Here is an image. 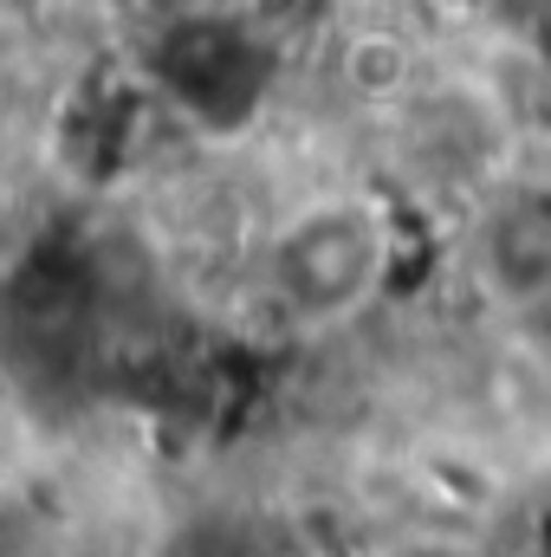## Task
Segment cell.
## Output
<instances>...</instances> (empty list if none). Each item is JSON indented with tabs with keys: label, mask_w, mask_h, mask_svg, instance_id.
<instances>
[{
	"label": "cell",
	"mask_w": 551,
	"mask_h": 557,
	"mask_svg": "<svg viewBox=\"0 0 551 557\" xmlns=\"http://www.w3.org/2000/svg\"><path fill=\"white\" fill-rule=\"evenodd\" d=\"M390 214L370 195H318L267 240V298L298 324H344L390 273Z\"/></svg>",
	"instance_id": "obj_1"
}]
</instances>
